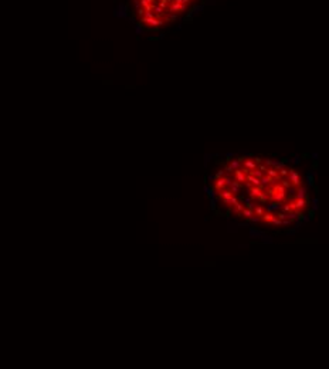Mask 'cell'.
I'll return each mask as SVG.
<instances>
[{"mask_svg":"<svg viewBox=\"0 0 329 369\" xmlns=\"http://www.w3.org/2000/svg\"><path fill=\"white\" fill-rule=\"evenodd\" d=\"M140 21H142L143 24L150 26V27H157V26H162V24H163V21L159 20V19H156V17H153V19H142Z\"/></svg>","mask_w":329,"mask_h":369,"instance_id":"6da1fadb","label":"cell"},{"mask_svg":"<svg viewBox=\"0 0 329 369\" xmlns=\"http://www.w3.org/2000/svg\"><path fill=\"white\" fill-rule=\"evenodd\" d=\"M185 9H186V6H185L183 3H176V2H173L172 6L169 7V12H173V13H176V12H185Z\"/></svg>","mask_w":329,"mask_h":369,"instance_id":"7a4b0ae2","label":"cell"},{"mask_svg":"<svg viewBox=\"0 0 329 369\" xmlns=\"http://www.w3.org/2000/svg\"><path fill=\"white\" fill-rule=\"evenodd\" d=\"M224 188H226V179H224V177L216 179V182H214V189H216L217 192H220V190H223Z\"/></svg>","mask_w":329,"mask_h":369,"instance_id":"3957f363","label":"cell"},{"mask_svg":"<svg viewBox=\"0 0 329 369\" xmlns=\"http://www.w3.org/2000/svg\"><path fill=\"white\" fill-rule=\"evenodd\" d=\"M116 16H119V17L126 16V7H125L123 4H119V7L116 9Z\"/></svg>","mask_w":329,"mask_h":369,"instance_id":"277c9868","label":"cell"},{"mask_svg":"<svg viewBox=\"0 0 329 369\" xmlns=\"http://www.w3.org/2000/svg\"><path fill=\"white\" fill-rule=\"evenodd\" d=\"M164 19H166L168 21L176 20V19H177V14H176V13H173V12H168V13H166V17H164Z\"/></svg>","mask_w":329,"mask_h":369,"instance_id":"5b68a950","label":"cell"},{"mask_svg":"<svg viewBox=\"0 0 329 369\" xmlns=\"http://www.w3.org/2000/svg\"><path fill=\"white\" fill-rule=\"evenodd\" d=\"M153 12H155L156 16H161V14L164 13V9L162 7V6H153Z\"/></svg>","mask_w":329,"mask_h":369,"instance_id":"8992f818","label":"cell"},{"mask_svg":"<svg viewBox=\"0 0 329 369\" xmlns=\"http://www.w3.org/2000/svg\"><path fill=\"white\" fill-rule=\"evenodd\" d=\"M140 4H142V7H148L152 4V0H140Z\"/></svg>","mask_w":329,"mask_h":369,"instance_id":"52a82bcc","label":"cell"},{"mask_svg":"<svg viewBox=\"0 0 329 369\" xmlns=\"http://www.w3.org/2000/svg\"><path fill=\"white\" fill-rule=\"evenodd\" d=\"M224 176H226V172H224V170H218V172L214 175L216 179H220V177H224Z\"/></svg>","mask_w":329,"mask_h":369,"instance_id":"ba28073f","label":"cell"},{"mask_svg":"<svg viewBox=\"0 0 329 369\" xmlns=\"http://www.w3.org/2000/svg\"><path fill=\"white\" fill-rule=\"evenodd\" d=\"M202 10H203L202 6H199V7H194V13H199V12H202Z\"/></svg>","mask_w":329,"mask_h":369,"instance_id":"9c48e42d","label":"cell"},{"mask_svg":"<svg viewBox=\"0 0 329 369\" xmlns=\"http://www.w3.org/2000/svg\"><path fill=\"white\" fill-rule=\"evenodd\" d=\"M190 0H182V3H189Z\"/></svg>","mask_w":329,"mask_h":369,"instance_id":"30bf717a","label":"cell"},{"mask_svg":"<svg viewBox=\"0 0 329 369\" xmlns=\"http://www.w3.org/2000/svg\"><path fill=\"white\" fill-rule=\"evenodd\" d=\"M169 2H176V0H169Z\"/></svg>","mask_w":329,"mask_h":369,"instance_id":"8fae6325","label":"cell"}]
</instances>
